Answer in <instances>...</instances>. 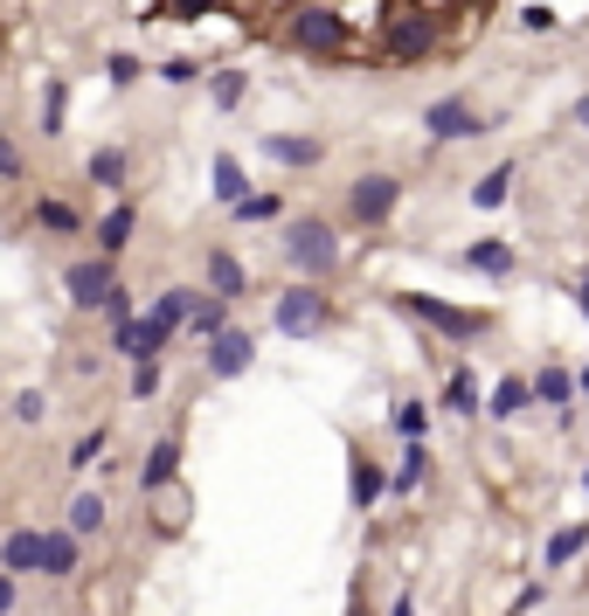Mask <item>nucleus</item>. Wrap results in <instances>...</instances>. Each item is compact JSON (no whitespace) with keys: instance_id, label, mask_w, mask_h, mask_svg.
<instances>
[{"instance_id":"8","label":"nucleus","mask_w":589,"mask_h":616,"mask_svg":"<svg viewBox=\"0 0 589 616\" xmlns=\"http://www.w3.org/2000/svg\"><path fill=\"white\" fill-rule=\"evenodd\" d=\"M457 264H465L472 277H485V285H514V277H520V249L506 236H472L465 249H457Z\"/></svg>"},{"instance_id":"37","label":"nucleus","mask_w":589,"mask_h":616,"mask_svg":"<svg viewBox=\"0 0 589 616\" xmlns=\"http://www.w3.org/2000/svg\"><path fill=\"white\" fill-rule=\"evenodd\" d=\"M21 181H29V152L0 132V188H21Z\"/></svg>"},{"instance_id":"25","label":"nucleus","mask_w":589,"mask_h":616,"mask_svg":"<svg viewBox=\"0 0 589 616\" xmlns=\"http://www.w3.org/2000/svg\"><path fill=\"white\" fill-rule=\"evenodd\" d=\"M514 181H520V167H514V160L485 167V173H478V188H472V209H485V215H493V209H506V194H514Z\"/></svg>"},{"instance_id":"9","label":"nucleus","mask_w":589,"mask_h":616,"mask_svg":"<svg viewBox=\"0 0 589 616\" xmlns=\"http://www.w3.org/2000/svg\"><path fill=\"white\" fill-rule=\"evenodd\" d=\"M167 347H173V332H160L146 312H133V319H118V326H112V353H118V361H133V368L167 361Z\"/></svg>"},{"instance_id":"33","label":"nucleus","mask_w":589,"mask_h":616,"mask_svg":"<svg viewBox=\"0 0 589 616\" xmlns=\"http://www.w3.org/2000/svg\"><path fill=\"white\" fill-rule=\"evenodd\" d=\"M389 429L402 436V444H423V429H430V402H396V408H389Z\"/></svg>"},{"instance_id":"34","label":"nucleus","mask_w":589,"mask_h":616,"mask_svg":"<svg viewBox=\"0 0 589 616\" xmlns=\"http://www.w3.org/2000/svg\"><path fill=\"white\" fill-rule=\"evenodd\" d=\"M105 444H112V423H97V429H84V436L70 444V457H63V465H70V471H91L97 457H105Z\"/></svg>"},{"instance_id":"26","label":"nucleus","mask_w":589,"mask_h":616,"mask_svg":"<svg viewBox=\"0 0 589 616\" xmlns=\"http://www.w3.org/2000/svg\"><path fill=\"white\" fill-rule=\"evenodd\" d=\"M63 533H76V541L105 533V492H76V499L63 506Z\"/></svg>"},{"instance_id":"14","label":"nucleus","mask_w":589,"mask_h":616,"mask_svg":"<svg viewBox=\"0 0 589 616\" xmlns=\"http://www.w3.org/2000/svg\"><path fill=\"white\" fill-rule=\"evenodd\" d=\"M201 277H209V298H222V305H236L243 291H250V270H243V256L236 249H209V256H201Z\"/></svg>"},{"instance_id":"24","label":"nucleus","mask_w":589,"mask_h":616,"mask_svg":"<svg viewBox=\"0 0 589 616\" xmlns=\"http://www.w3.org/2000/svg\"><path fill=\"white\" fill-rule=\"evenodd\" d=\"M423 478H430V444H402L396 465H389V499H409Z\"/></svg>"},{"instance_id":"27","label":"nucleus","mask_w":589,"mask_h":616,"mask_svg":"<svg viewBox=\"0 0 589 616\" xmlns=\"http://www.w3.org/2000/svg\"><path fill=\"white\" fill-rule=\"evenodd\" d=\"M209 181H215V201H222V209H236V201L250 194V173H243L236 152H215V160H209Z\"/></svg>"},{"instance_id":"35","label":"nucleus","mask_w":589,"mask_h":616,"mask_svg":"<svg viewBox=\"0 0 589 616\" xmlns=\"http://www.w3.org/2000/svg\"><path fill=\"white\" fill-rule=\"evenodd\" d=\"M152 76H160L167 91H188V84H201V76H209V63H201V56H167Z\"/></svg>"},{"instance_id":"48","label":"nucleus","mask_w":589,"mask_h":616,"mask_svg":"<svg viewBox=\"0 0 589 616\" xmlns=\"http://www.w3.org/2000/svg\"><path fill=\"white\" fill-rule=\"evenodd\" d=\"M582 492H589V465H582Z\"/></svg>"},{"instance_id":"1","label":"nucleus","mask_w":589,"mask_h":616,"mask_svg":"<svg viewBox=\"0 0 589 616\" xmlns=\"http://www.w3.org/2000/svg\"><path fill=\"white\" fill-rule=\"evenodd\" d=\"M271 42L313 63H347L354 56V21L333 0H285V14L271 21Z\"/></svg>"},{"instance_id":"29","label":"nucleus","mask_w":589,"mask_h":616,"mask_svg":"<svg viewBox=\"0 0 589 616\" xmlns=\"http://www.w3.org/2000/svg\"><path fill=\"white\" fill-rule=\"evenodd\" d=\"M229 222H243V229H257V222H285V194H257V188H250L236 209H229Z\"/></svg>"},{"instance_id":"6","label":"nucleus","mask_w":589,"mask_h":616,"mask_svg":"<svg viewBox=\"0 0 589 616\" xmlns=\"http://www.w3.org/2000/svg\"><path fill=\"white\" fill-rule=\"evenodd\" d=\"M423 132L438 139V146H451V139H485V132H499V118L478 111L465 91H451V97H430V105H423Z\"/></svg>"},{"instance_id":"47","label":"nucleus","mask_w":589,"mask_h":616,"mask_svg":"<svg viewBox=\"0 0 589 616\" xmlns=\"http://www.w3.org/2000/svg\"><path fill=\"white\" fill-rule=\"evenodd\" d=\"M576 395H589V368H582V374H576Z\"/></svg>"},{"instance_id":"15","label":"nucleus","mask_w":589,"mask_h":616,"mask_svg":"<svg viewBox=\"0 0 589 616\" xmlns=\"http://www.w3.org/2000/svg\"><path fill=\"white\" fill-rule=\"evenodd\" d=\"M264 152L285 173H313V167H326V139H305V132H264Z\"/></svg>"},{"instance_id":"43","label":"nucleus","mask_w":589,"mask_h":616,"mask_svg":"<svg viewBox=\"0 0 589 616\" xmlns=\"http://www.w3.org/2000/svg\"><path fill=\"white\" fill-rule=\"evenodd\" d=\"M14 603H21V582H14V575H0V616H14Z\"/></svg>"},{"instance_id":"30","label":"nucleus","mask_w":589,"mask_h":616,"mask_svg":"<svg viewBox=\"0 0 589 616\" xmlns=\"http://www.w3.org/2000/svg\"><path fill=\"white\" fill-rule=\"evenodd\" d=\"M63 125H70V84L49 76L42 84V139H63Z\"/></svg>"},{"instance_id":"4","label":"nucleus","mask_w":589,"mask_h":616,"mask_svg":"<svg viewBox=\"0 0 589 616\" xmlns=\"http://www.w3.org/2000/svg\"><path fill=\"white\" fill-rule=\"evenodd\" d=\"M271 326L285 332V340H319V332L340 326V298L326 285H285L271 298Z\"/></svg>"},{"instance_id":"32","label":"nucleus","mask_w":589,"mask_h":616,"mask_svg":"<svg viewBox=\"0 0 589 616\" xmlns=\"http://www.w3.org/2000/svg\"><path fill=\"white\" fill-rule=\"evenodd\" d=\"M201 84H209L215 111H236L243 97H250V76H243V70H215V76H201Z\"/></svg>"},{"instance_id":"23","label":"nucleus","mask_w":589,"mask_h":616,"mask_svg":"<svg viewBox=\"0 0 589 616\" xmlns=\"http://www.w3.org/2000/svg\"><path fill=\"white\" fill-rule=\"evenodd\" d=\"M76 561H84V541H76V533H42V569L35 575H49V582H70L76 575Z\"/></svg>"},{"instance_id":"28","label":"nucleus","mask_w":589,"mask_h":616,"mask_svg":"<svg viewBox=\"0 0 589 616\" xmlns=\"http://www.w3.org/2000/svg\"><path fill=\"white\" fill-rule=\"evenodd\" d=\"M589 548V520H576V527H555L548 533V548H541V561H548V569H569V561Z\"/></svg>"},{"instance_id":"49","label":"nucleus","mask_w":589,"mask_h":616,"mask_svg":"<svg viewBox=\"0 0 589 616\" xmlns=\"http://www.w3.org/2000/svg\"><path fill=\"white\" fill-rule=\"evenodd\" d=\"M472 8H493V0H472Z\"/></svg>"},{"instance_id":"41","label":"nucleus","mask_w":589,"mask_h":616,"mask_svg":"<svg viewBox=\"0 0 589 616\" xmlns=\"http://www.w3.org/2000/svg\"><path fill=\"white\" fill-rule=\"evenodd\" d=\"M160 381H167V368H160V361L133 368V402H152V395H160Z\"/></svg>"},{"instance_id":"42","label":"nucleus","mask_w":589,"mask_h":616,"mask_svg":"<svg viewBox=\"0 0 589 616\" xmlns=\"http://www.w3.org/2000/svg\"><path fill=\"white\" fill-rule=\"evenodd\" d=\"M215 0H167V21H201Z\"/></svg>"},{"instance_id":"38","label":"nucleus","mask_w":589,"mask_h":616,"mask_svg":"<svg viewBox=\"0 0 589 616\" xmlns=\"http://www.w3.org/2000/svg\"><path fill=\"white\" fill-rule=\"evenodd\" d=\"M8 416H14V423H21V429H35V423H42V416H49V395H42V389H21V395H14V402H8Z\"/></svg>"},{"instance_id":"20","label":"nucleus","mask_w":589,"mask_h":616,"mask_svg":"<svg viewBox=\"0 0 589 616\" xmlns=\"http://www.w3.org/2000/svg\"><path fill=\"white\" fill-rule=\"evenodd\" d=\"M35 569H42V533L35 527H14L8 541H0V575L21 582V575H35Z\"/></svg>"},{"instance_id":"17","label":"nucleus","mask_w":589,"mask_h":616,"mask_svg":"<svg viewBox=\"0 0 589 616\" xmlns=\"http://www.w3.org/2000/svg\"><path fill=\"white\" fill-rule=\"evenodd\" d=\"M84 181L105 188V194H125V188H133V152H125V146H97L84 160Z\"/></svg>"},{"instance_id":"13","label":"nucleus","mask_w":589,"mask_h":616,"mask_svg":"<svg viewBox=\"0 0 589 616\" xmlns=\"http://www.w3.org/2000/svg\"><path fill=\"white\" fill-rule=\"evenodd\" d=\"M250 368H257V340H250L243 326H222L215 340H209V374L215 381H243Z\"/></svg>"},{"instance_id":"40","label":"nucleus","mask_w":589,"mask_h":616,"mask_svg":"<svg viewBox=\"0 0 589 616\" xmlns=\"http://www.w3.org/2000/svg\"><path fill=\"white\" fill-rule=\"evenodd\" d=\"M520 29H527V35H555V29H561V14L548 8V0H534V8H520Z\"/></svg>"},{"instance_id":"7","label":"nucleus","mask_w":589,"mask_h":616,"mask_svg":"<svg viewBox=\"0 0 589 616\" xmlns=\"http://www.w3.org/2000/svg\"><path fill=\"white\" fill-rule=\"evenodd\" d=\"M118 277H125V270L112 264V256H97V249H91V256H70V264H63V298L76 305V312H97Z\"/></svg>"},{"instance_id":"18","label":"nucleus","mask_w":589,"mask_h":616,"mask_svg":"<svg viewBox=\"0 0 589 616\" xmlns=\"http://www.w3.org/2000/svg\"><path fill=\"white\" fill-rule=\"evenodd\" d=\"M438 408H451V416H485V389H478V374L457 361L444 374V389H438Z\"/></svg>"},{"instance_id":"16","label":"nucleus","mask_w":589,"mask_h":616,"mask_svg":"<svg viewBox=\"0 0 589 616\" xmlns=\"http://www.w3.org/2000/svg\"><path fill=\"white\" fill-rule=\"evenodd\" d=\"M173 478H181V436H152V450H146V465H139V492L160 499Z\"/></svg>"},{"instance_id":"31","label":"nucleus","mask_w":589,"mask_h":616,"mask_svg":"<svg viewBox=\"0 0 589 616\" xmlns=\"http://www.w3.org/2000/svg\"><path fill=\"white\" fill-rule=\"evenodd\" d=\"M222 326H229V305H222V298H209V291H201V298H194V312H188V326H181V332H194V340H215V332H222Z\"/></svg>"},{"instance_id":"22","label":"nucleus","mask_w":589,"mask_h":616,"mask_svg":"<svg viewBox=\"0 0 589 616\" xmlns=\"http://www.w3.org/2000/svg\"><path fill=\"white\" fill-rule=\"evenodd\" d=\"M194 298H201V291H188V285H167V291H152L146 319L160 326V332H173V340H181V326H188V312H194Z\"/></svg>"},{"instance_id":"11","label":"nucleus","mask_w":589,"mask_h":616,"mask_svg":"<svg viewBox=\"0 0 589 616\" xmlns=\"http://www.w3.org/2000/svg\"><path fill=\"white\" fill-rule=\"evenodd\" d=\"M347 492H354V512H375L389 499V471H381V457L368 444H347Z\"/></svg>"},{"instance_id":"12","label":"nucleus","mask_w":589,"mask_h":616,"mask_svg":"<svg viewBox=\"0 0 589 616\" xmlns=\"http://www.w3.org/2000/svg\"><path fill=\"white\" fill-rule=\"evenodd\" d=\"M133 236H139V201H133V194H118L112 209L91 222V243H97V256H112V264H118Z\"/></svg>"},{"instance_id":"36","label":"nucleus","mask_w":589,"mask_h":616,"mask_svg":"<svg viewBox=\"0 0 589 616\" xmlns=\"http://www.w3.org/2000/svg\"><path fill=\"white\" fill-rule=\"evenodd\" d=\"M139 76H146V63L133 56V49H112V56H105V84H112V91H133Z\"/></svg>"},{"instance_id":"46","label":"nucleus","mask_w":589,"mask_h":616,"mask_svg":"<svg viewBox=\"0 0 589 616\" xmlns=\"http://www.w3.org/2000/svg\"><path fill=\"white\" fill-rule=\"evenodd\" d=\"M389 616H417V596H396V603H389Z\"/></svg>"},{"instance_id":"45","label":"nucleus","mask_w":589,"mask_h":616,"mask_svg":"<svg viewBox=\"0 0 589 616\" xmlns=\"http://www.w3.org/2000/svg\"><path fill=\"white\" fill-rule=\"evenodd\" d=\"M347 616H375V609H368V582H354V596H347Z\"/></svg>"},{"instance_id":"5","label":"nucleus","mask_w":589,"mask_h":616,"mask_svg":"<svg viewBox=\"0 0 589 616\" xmlns=\"http://www.w3.org/2000/svg\"><path fill=\"white\" fill-rule=\"evenodd\" d=\"M402 209V173H354L347 194H340V222L347 229H381V222H396Z\"/></svg>"},{"instance_id":"44","label":"nucleus","mask_w":589,"mask_h":616,"mask_svg":"<svg viewBox=\"0 0 589 616\" xmlns=\"http://www.w3.org/2000/svg\"><path fill=\"white\" fill-rule=\"evenodd\" d=\"M569 125H576V132L589 139V91H582V97H576V105H569Z\"/></svg>"},{"instance_id":"3","label":"nucleus","mask_w":589,"mask_h":616,"mask_svg":"<svg viewBox=\"0 0 589 616\" xmlns=\"http://www.w3.org/2000/svg\"><path fill=\"white\" fill-rule=\"evenodd\" d=\"M396 312H409L417 326H430L438 340H451V347H472V340H485L499 319L493 312H472V305H457V298H438V291H396Z\"/></svg>"},{"instance_id":"19","label":"nucleus","mask_w":589,"mask_h":616,"mask_svg":"<svg viewBox=\"0 0 589 616\" xmlns=\"http://www.w3.org/2000/svg\"><path fill=\"white\" fill-rule=\"evenodd\" d=\"M527 408H534L527 374H499L493 389H485V416H493V423H514V416H527Z\"/></svg>"},{"instance_id":"39","label":"nucleus","mask_w":589,"mask_h":616,"mask_svg":"<svg viewBox=\"0 0 589 616\" xmlns=\"http://www.w3.org/2000/svg\"><path fill=\"white\" fill-rule=\"evenodd\" d=\"M97 312H105L112 326H118V319H133V312H139V298H133V285H125V277H118V285L105 291V305H97Z\"/></svg>"},{"instance_id":"21","label":"nucleus","mask_w":589,"mask_h":616,"mask_svg":"<svg viewBox=\"0 0 589 616\" xmlns=\"http://www.w3.org/2000/svg\"><path fill=\"white\" fill-rule=\"evenodd\" d=\"M35 229H49V236H91V222H84V209H76V201H63V194H42L35 201Z\"/></svg>"},{"instance_id":"2","label":"nucleus","mask_w":589,"mask_h":616,"mask_svg":"<svg viewBox=\"0 0 589 616\" xmlns=\"http://www.w3.org/2000/svg\"><path fill=\"white\" fill-rule=\"evenodd\" d=\"M277 264H285L298 285L340 277V222L333 215H285L277 222Z\"/></svg>"},{"instance_id":"10","label":"nucleus","mask_w":589,"mask_h":616,"mask_svg":"<svg viewBox=\"0 0 589 616\" xmlns=\"http://www.w3.org/2000/svg\"><path fill=\"white\" fill-rule=\"evenodd\" d=\"M527 389H534V408H555V423L569 429L576 423V374L561 368V361H541L527 374Z\"/></svg>"}]
</instances>
